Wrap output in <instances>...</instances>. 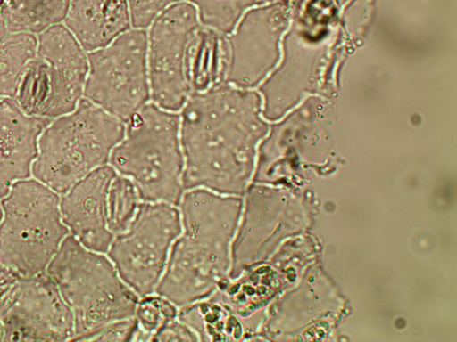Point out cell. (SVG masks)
I'll return each instance as SVG.
<instances>
[{
    "label": "cell",
    "instance_id": "6da1fadb",
    "mask_svg": "<svg viewBox=\"0 0 457 342\" xmlns=\"http://www.w3.org/2000/svg\"><path fill=\"white\" fill-rule=\"evenodd\" d=\"M254 94L222 82L192 92L182 111V187L242 194L262 132Z\"/></svg>",
    "mask_w": 457,
    "mask_h": 342
},
{
    "label": "cell",
    "instance_id": "7a4b0ae2",
    "mask_svg": "<svg viewBox=\"0 0 457 342\" xmlns=\"http://www.w3.org/2000/svg\"><path fill=\"white\" fill-rule=\"evenodd\" d=\"M180 200L183 233L172 247L156 291L184 306L208 297L228 278L242 201L201 188L186 192Z\"/></svg>",
    "mask_w": 457,
    "mask_h": 342
},
{
    "label": "cell",
    "instance_id": "3957f363",
    "mask_svg": "<svg viewBox=\"0 0 457 342\" xmlns=\"http://www.w3.org/2000/svg\"><path fill=\"white\" fill-rule=\"evenodd\" d=\"M121 121L81 98L70 113L50 121L37 142L34 178L63 194L96 168L105 165L123 139Z\"/></svg>",
    "mask_w": 457,
    "mask_h": 342
},
{
    "label": "cell",
    "instance_id": "277c9868",
    "mask_svg": "<svg viewBox=\"0 0 457 342\" xmlns=\"http://www.w3.org/2000/svg\"><path fill=\"white\" fill-rule=\"evenodd\" d=\"M74 319V338L84 340L103 326L133 317L137 296L111 261L67 235L46 269Z\"/></svg>",
    "mask_w": 457,
    "mask_h": 342
},
{
    "label": "cell",
    "instance_id": "5b68a950",
    "mask_svg": "<svg viewBox=\"0 0 457 342\" xmlns=\"http://www.w3.org/2000/svg\"><path fill=\"white\" fill-rule=\"evenodd\" d=\"M179 118L145 104L129 119L126 136L112 151L110 161L130 177L139 199L177 205L182 195L183 158Z\"/></svg>",
    "mask_w": 457,
    "mask_h": 342
},
{
    "label": "cell",
    "instance_id": "8992f818",
    "mask_svg": "<svg viewBox=\"0 0 457 342\" xmlns=\"http://www.w3.org/2000/svg\"><path fill=\"white\" fill-rule=\"evenodd\" d=\"M60 198L37 179L15 182L2 199L0 264L22 277L46 272L69 229Z\"/></svg>",
    "mask_w": 457,
    "mask_h": 342
},
{
    "label": "cell",
    "instance_id": "52a82bcc",
    "mask_svg": "<svg viewBox=\"0 0 457 342\" xmlns=\"http://www.w3.org/2000/svg\"><path fill=\"white\" fill-rule=\"evenodd\" d=\"M37 37L36 53L13 99L26 114L54 119L71 112L82 98L87 56L63 23L43 30Z\"/></svg>",
    "mask_w": 457,
    "mask_h": 342
},
{
    "label": "cell",
    "instance_id": "ba28073f",
    "mask_svg": "<svg viewBox=\"0 0 457 342\" xmlns=\"http://www.w3.org/2000/svg\"><path fill=\"white\" fill-rule=\"evenodd\" d=\"M146 36L141 28L128 30L87 55L83 94L120 120H129L148 99Z\"/></svg>",
    "mask_w": 457,
    "mask_h": 342
},
{
    "label": "cell",
    "instance_id": "9c48e42d",
    "mask_svg": "<svg viewBox=\"0 0 457 342\" xmlns=\"http://www.w3.org/2000/svg\"><path fill=\"white\" fill-rule=\"evenodd\" d=\"M180 232V215L172 204L146 201L138 205L128 228L114 236L108 256L135 293L150 295L160 281L170 247Z\"/></svg>",
    "mask_w": 457,
    "mask_h": 342
},
{
    "label": "cell",
    "instance_id": "30bf717a",
    "mask_svg": "<svg viewBox=\"0 0 457 342\" xmlns=\"http://www.w3.org/2000/svg\"><path fill=\"white\" fill-rule=\"evenodd\" d=\"M152 23V96L162 108L177 110L189 94L185 65L188 45L201 26L197 10L189 1L182 0L163 10Z\"/></svg>",
    "mask_w": 457,
    "mask_h": 342
},
{
    "label": "cell",
    "instance_id": "8fae6325",
    "mask_svg": "<svg viewBox=\"0 0 457 342\" xmlns=\"http://www.w3.org/2000/svg\"><path fill=\"white\" fill-rule=\"evenodd\" d=\"M0 323L3 341L56 342L74 338L72 313L46 272L21 279Z\"/></svg>",
    "mask_w": 457,
    "mask_h": 342
},
{
    "label": "cell",
    "instance_id": "7c38bea8",
    "mask_svg": "<svg viewBox=\"0 0 457 342\" xmlns=\"http://www.w3.org/2000/svg\"><path fill=\"white\" fill-rule=\"evenodd\" d=\"M117 173L104 165L74 183L60 200L64 224L87 248L108 251L114 234L108 226V192Z\"/></svg>",
    "mask_w": 457,
    "mask_h": 342
},
{
    "label": "cell",
    "instance_id": "4fadbf2b",
    "mask_svg": "<svg viewBox=\"0 0 457 342\" xmlns=\"http://www.w3.org/2000/svg\"><path fill=\"white\" fill-rule=\"evenodd\" d=\"M51 120L26 114L13 98L0 99V199L30 176L38 138Z\"/></svg>",
    "mask_w": 457,
    "mask_h": 342
},
{
    "label": "cell",
    "instance_id": "5bb4252c",
    "mask_svg": "<svg viewBox=\"0 0 457 342\" xmlns=\"http://www.w3.org/2000/svg\"><path fill=\"white\" fill-rule=\"evenodd\" d=\"M270 22L265 11L245 14L233 32L225 37L224 82L239 86L254 84L270 59Z\"/></svg>",
    "mask_w": 457,
    "mask_h": 342
},
{
    "label": "cell",
    "instance_id": "9a60e30c",
    "mask_svg": "<svg viewBox=\"0 0 457 342\" xmlns=\"http://www.w3.org/2000/svg\"><path fill=\"white\" fill-rule=\"evenodd\" d=\"M81 47L92 52L128 30V0H70L62 21Z\"/></svg>",
    "mask_w": 457,
    "mask_h": 342
},
{
    "label": "cell",
    "instance_id": "2e32d148",
    "mask_svg": "<svg viewBox=\"0 0 457 342\" xmlns=\"http://www.w3.org/2000/svg\"><path fill=\"white\" fill-rule=\"evenodd\" d=\"M224 35L200 26L187 51L185 73L192 92H203L224 82L226 46Z\"/></svg>",
    "mask_w": 457,
    "mask_h": 342
},
{
    "label": "cell",
    "instance_id": "e0dca14e",
    "mask_svg": "<svg viewBox=\"0 0 457 342\" xmlns=\"http://www.w3.org/2000/svg\"><path fill=\"white\" fill-rule=\"evenodd\" d=\"M178 314L202 341H236L246 339L244 322L213 292L193 302Z\"/></svg>",
    "mask_w": 457,
    "mask_h": 342
},
{
    "label": "cell",
    "instance_id": "ac0fdd59",
    "mask_svg": "<svg viewBox=\"0 0 457 342\" xmlns=\"http://www.w3.org/2000/svg\"><path fill=\"white\" fill-rule=\"evenodd\" d=\"M272 279L268 267L246 268L235 278L228 277L214 293L244 322L267 300Z\"/></svg>",
    "mask_w": 457,
    "mask_h": 342
},
{
    "label": "cell",
    "instance_id": "d6986e66",
    "mask_svg": "<svg viewBox=\"0 0 457 342\" xmlns=\"http://www.w3.org/2000/svg\"><path fill=\"white\" fill-rule=\"evenodd\" d=\"M70 0H8L2 8L8 32L37 35L62 23Z\"/></svg>",
    "mask_w": 457,
    "mask_h": 342
},
{
    "label": "cell",
    "instance_id": "ffe728a7",
    "mask_svg": "<svg viewBox=\"0 0 457 342\" xmlns=\"http://www.w3.org/2000/svg\"><path fill=\"white\" fill-rule=\"evenodd\" d=\"M37 45V35L28 32H8L0 40V99L14 98Z\"/></svg>",
    "mask_w": 457,
    "mask_h": 342
},
{
    "label": "cell",
    "instance_id": "44dd1931",
    "mask_svg": "<svg viewBox=\"0 0 457 342\" xmlns=\"http://www.w3.org/2000/svg\"><path fill=\"white\" fill-rule=\"evenodd\" d=\"M192 3L203 26L222 35L229 34L243 13L261 0H187Z\"/></svg>",
    "mask_w": 457,
    "mask_h": 342
},
{
    "label": "cell",
    "instance_id": "7402d4cb",
    "mask_svg": "<svg viewBox=\"0 0 457 342\" xmlns=\"http://www.w3.org/2000/svg\"><path fill=\"white\" fill-rule=\"evenodd\" d=\"M138 200L132 181L117 174L108 192V226L114 236L129 225L138 208Z\"/></svg>",
    "mask_w": 457,
    "mask_h": 342
},
{
    "label": "cell",
    "instance_id": "603a6c76",
    "mask_svg": "<svg viewBox=\"0 0 457 342\" xmlns=\"http://www.w3.org/2000/svg\"><path fill=\"white\" fill-rule=\"evenodd\" d=\"M175 305L167 298L144 296L137 304L134 315L136 316L137 330L133 337L135 341L152 340L155 333L166 323L177 316Z\"/></svg>",
    "mask_w": 457,
    "mask_h": 342
},
{
    "label": "cell",
    "instance_id": "cb8c5ba5",
    "mask_svg": "<svg viewBox=\"0 0 457 342\" xmlns=\"http://www.w3.org/2000/svg\"><path fill=\"white\" fill-rule=\"evenodd\" d=\"M182 0H128L130 22L136 28L148 27L167 7Z\"/></svg>",
    "mask_w": 457,
    "mask_h": 342
},
{
    "label": "cell",
    "instance_id": "d4e9b609",
    "mask_svg": "<svg viewBox=\"0 0 457 342\" xmlns=\"http://www.w3.org/2000/svg\"><path fill=\"white\" fill-rule=\"evenodd\" d=\"M137 322L133 317L110 322L84 340L90 341H132L137 330Z\"/></svg>",
    "mask_w": 457,
    "mask_h": 342
},
{
    "label": "cell",
    "instance_id": "484cf974",
    "mask_svg": "<svg viewBox=\"0 0 457 342\" xmlns=\"http://www.w3.org/2000/svg\"><path fill=\"white\" fill-rule=\"evenodd\" d=\"M23 277L0 264V316L14 297Z\"/></svg>",
    "mask_w": 457,
    "mask_h": 342
},
{
    "label": "cell",
    "instance_id": "4316f807",
    "mask_svg": "<svg viewBox=\"0 0 457 342\" xmlns=\"http://www.w3.org/2000/svg\"><path fill=\"white\" fill-rule=\"evenodd\" d=\"M155 341H197L196 334L182 322L175 319L166 323L154 336Z\"/></svg>",
    "mask_w": 457,
    "mask_h": 342
},
{
    "label": "cell",
    "instance_id": "83f0119b",
    "mask_svg": "<svg viewBox=\"0 0 457 342\" xmlns=\"http://www.w3.org/2000/svg\"><path fill=\"white\" fill-rule=\"evenodd\" d=\"M8 33L4 18L2 11L0 10V40Z\"/></svg>",
    "mask_w": 457,
    "mask_h": 342
},
{
    "label": "cell",
    "instance_id": "f1b7e54d",
    "mask_svg": "<svg viewBox=\"0 0 457 342\" xmlns=\"http://www.w3.org/2000/svg\"><path fill=\"white\" fill-rule=\"evenodd\" d=\"M8 0H0V10H2L3 6L6 4Z\"/></svg>",
    "mask_w": 457,
    "mask_h": 342
},
{
    "label": "cell",
    "instance_id": "f546056e",
    "mask_svg": "<svg viewBox=\"0 0 457 342\" xmlns=\"http://www.w3.org/2000/svg\"><path fill=\"white\" fill-rule=\"evenodd\" d=\"M0 341H3V328H2L1 323H0Z\"/></svg>",
    "mask_w": 457,
    "mask_h": 342
},
{
    "label": "cell",
    "instance_id": "4dcf8cb0",
    "mask_svg": "<svg viewBox=\"0 0 457 342\" xmlns=\"http://www.w3.org/2000/svg\"><path fill=\"white\" fill-rule=\"evenodd\" d=\"M1 218H2V208H1V204H0V221H1Z\"/></svg>",
    "mask_w": 457,
    "mask_h": 342
}]
</instances>
